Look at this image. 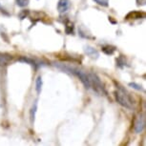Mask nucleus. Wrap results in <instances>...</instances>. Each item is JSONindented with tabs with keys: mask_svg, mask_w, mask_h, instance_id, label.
I'll return each mask as SVG.
<instances>
[{
	"mask_svg": "<svg viewBox=\"0 0 146 146\" xmlns=\"http://www.w3.org/2000/svg\"><path fill=\"white\" fill-rule=\"evenodd\" d=\"M54 66L56 68H58L59 70H61L65 73L71 74V75L76 76V78H78L80 79V81L83 83L86 89H90V81H89V76H88L87 73H85L84 71L80 70L78 68L76 67H72V66H68L65 64H60V63H54Z\"/></svg>",
	"mask_w": 146,
	"mask_h": 146,
	"instance_id": "f03ea898",
	"label": "nucleus"
},
{
	"mask_svg": "<svg viewBox=\"0 0 146 146\" xmlns=\"http://www.w3.org/2000/svg\"><path fill=\"white\" fill-rule=\"evenodd\" d=\"M137 1V4L139 5V6H144L146 4V0H136Z\"/></svg>",
	"mask_w": 146,
	"mask_h": 146,
	"instance_id": "aec40b11",
	"label": "nucleus"
},
{
	"mask_svg": "<svg viewBox=\"0 0 146 146\" xmlns=\"http://www.w3.org/2000/svg\"><path fill=\"white\" fill-rule=\"evenodd\" d=\"M84 52L87 56H89L90 57H92V58H98V57L100 56V53H98V52L92 46H89V45L85 46Z\"/></svg>",
	"mask_w": 146,
	"mask_h": 146,
	"instance_id": "0eeeda50",
	"label": "nucleus"
},
{
	"mask_svg": "<svg viewBox=\"0 0 146 146\" xmlns=\"http://www.w3.org/2000/svg\"><path fill=\"white\" fill-rule=\"evenodd\" d=\"M13 56L6 53H0V66H7L9 65L13 60Z\"/></svg>",
	"mask_w": 146,
	"mask_h": 146,
	"instance_id": "423d86ee",
	"label": "nucleus"
},
{
	"mask_svg": "<svg viewBox=\"0 0 146 146\" xmlns=\"http://www.w3.org/2000/svg\"><path fill=\"white\" fill-rule=\"evenodd\" d=\"M88 76H89L90 87H93L94 91H96L98 94H106V91L104 89L102 82H101L100 78H98L96 74L90 73L88 74Z\"/></svg>",
	"mask_w": 146,
	"mask_h": 146,
	"instance_id": "7ed1b4c3",
	"label": "nucleus"
},
{
	"mask_svg": "<svg viewBox=\"0 0 146 146\" xmlns=\"http://www.w3.org/2000/svg\"><path fill=\"white\" fill-rule=\"evenodd\" d=\"M144 128H145V115H139L136 118V120H135V124H134L135 132L137 134H139L144 130Z\"/></svg>",
	"mask_w": 146,
	"mask_h": 146,
	"instance_id": "20e7f679",
	"label": "nucleus"
},
{
	"mask_svg": "<svg viewBox=\"0 0 146 146\" xmlns=\"http://www.w3.org/2000/svg\"><path fill=\"white\" fill-rule=\"evenodd\" d=\"M65 32L67 35H72L74 33V23L71 21H67L65 24Z\"/></svg>",
	"mask_w": 146,
	"mask_h": 146,
	"instance_id": "ddd939ff",
	"label": "nucleus"
},
{
	"mask_svg": "<svg viewBox=\"0 0 146 146\" xmlns=\"http://www.w3.org/2000/svg\"><path fill=\"white\" fill-rule=\"evenodd\" d=\"M36 111H37V101H35L32 106V108H31V111H30V120H31L32 124H34V122H35Z\"/></svg>",
	"mask_w": 146,
	"mask_h": 146,
	"instance_id": "9b49d317",
	"label": "nucleus"
},
{
	"mask_svg": "<svg viewBox=\"0 0 146 146\" xmlns=\"http://www.w3.org/2000/svg\"><path fill=\"white\" fill-rule=\"evenodd\" d=\"M128 85H129V86H130L131 88H133V89H135V90H137V91H141V92H144V89L142 88L141 85L137 84V83H136V82H130V83H129Z\"/></svg>",
	"mask_w": 146,
	"mask_h": 146,
	"instance_id": "2eb2a0df",
	"label": "nucleus"
},
{
	"mask_svg": "<svg viewBox=\"0 0 146 146\" xmlns=\"http://www.w3.org/2000/svg\"><path fill=\"white\" fill-rule=\"evenodd\" d=\"M96 4L100 5V6L103 7H108L109 5V0H94Z\"/></svg>",
	"mask_w": 146,
	"mask_h": 146,
	"instance_id": "f3484780",
	"label": "nucleus"
},
{
	"mask_svg": "<svg viewBox=\"0 0 146 146\" xmlns=\"http://www.w3.org/2000/svg\"><path fill=\"white\" fill-rule=\"evenodd\" d=\"M101 50H102L103 53L107 54V56H112V54L115 52V50H117V48L112 45H104V46H102Z\"/></svg>",
	"mask_w": 146,
	"mask_h": 146,
	"instance_id": "9d476101",
	"label": "nucleus"
},
{
	"mask_svg": "<svg viewBox=\"0 0 146 146\" xmlns=\"http://www.w3.org/2000/svg\"><path fill=\"white\" fill-rule=\"evenodd\" d=\"M29 15V11H23V12H22L20 15H19V18L21 19H24V18H26V16Z\"/></svg>",
	"mask_w": 146,
	"mask_h": 146,
	"instance_id": "a211bd4d",
	"label": "nucleus"
},
{
	"mask_svg": "<svg viewBox=\"0 0 146 146\" xmlns=\"http://www.w3.org/2000/svg\"><path fill=\"white\" fill-rule=\"evenodd\" d=\"M15 3L18 7L24 8V7H26L29 5L30 0H15Z\"/></svg>",
	"mask_w": 146,
	"mask_h": 146,
	"instance_id": "dca6fc26",
	"label": "nucleus"
},
{
	"mask_svg": "<svg viewBox=\"0 0 146 146\" xmlns=\"http://www.w3.org/2000/svg\"><path fill=\"white\" fill-rule=\"evenodd\" d=\"M18 61L27 63V64H30L31 66H33V67H34L35 70H36V69L40 66V64H38V62L36 61V60L33 59V58H30V57H28V56H21V57H19Z\"/></svg>",
	"mask_w": 146,
	"mask_h": 146,
	"instance_id": "6e6552de",
	"label": "nucleus"
},
{
	"mask_svg": "<svg viewBox=\"0 0 146 146\" xmlns=\"http://www.w3.org/2000/svg\"><path fill=\"white\" fill-rule=\"evenodd\" d=\"M42 85H43V81H42V78L41 76H38L35 80V90H36V93L39 95L41 93V90H42Z\"/></svg>",
	"mask_w": 146,
	"mask_h": 146,
	"instance_id": "f8f14e48",
	"label": "nucleus"
},
{
	"mask_svg": "<svg viewBox=\"0 0 146 146\" xmlns=\"http://www.w3.org/2000/svg\"><path fill=\"white\" fill-rule=\"evenodd\" d=\"M125 64H126L125 58L122 56H120L117 59V67H119V68H123L125 66Z\"/></svg>",
	"mask_w": 146,
	"mask_h": 146,
	"instance_id": "4468645a",
	"label": "nucleus"
},
{
	"mask_svg": "<svg viewBox=\"0 0 146 146\" xmlns=\"http://www.w3.org/2000/svg\"><path fill=\"white\" fill-rule=\"evenodd\" d=\"M71 8L70 0H58L57 3V11L59 13H64Z\"/></svg>",
	"mask_w": 146,
	"mask_h": 146,
	"instance_id": "39448f33",
	"label": "nucleus"
},
{
	"mask_svg": "<svg viewBox=\"0 0 146 146\" xmlns=\"http://www.w3.org/2000/svg\"><path fill=\"white\" fill-rule=\"evenodd\" d=\"M0 13H3V15H6V16H10V13H8L7 11L5 10L4 8L1 6V5H0Z\"/></svg>",
	"mask_w": 146,
	"mask_h": 146,
	"instance_id": "6ab92c4d",
	"label": "nucleus"
},
{
	"mask_svg": "<svg viewBox=\"0 0 146 146\" xmlns=\"http://www.w3.org/2000/svg\"><path fill=\"white\" fill-rule=\"evenodd\" d=\"M115 84L117 86V90L115 91L114 95L115 98V100L117 101L118 104H120L122 107L130 110L134 109V101L132 100L130 94L125 90V88L121 86L119 83L115 81Z\"/></svg>",
	"mask_w": 146,
	"mask_h": 146,
	"instance_id": "f257e3e1",
	"label": "nucleus"
},
{
	"mask_svg": "<svg viewBox=\"0 0 146 146\" xmlns=\"http://www.w3.org/2000/svg\"><path fill=\"white\" fill-rule=\"evenodd\" d=\"M145 15L144 13L139 12V11H133V12L129 13L127 15H126L125 19H140L142 17H144Z\"/></svg>",
	"mask_w": 146,
	"mask_h": 146,
	"instance_id": "1a4fd4ad",
	"label": "nucleus"
}]
</instances>
